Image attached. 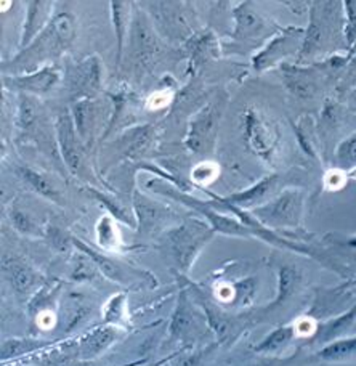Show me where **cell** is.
<instances>
[{"label":"cell","mask_w":356,"mask_h":366,"mask_svg":"<svg viewBox=\"0 0 356 366\" xmlns=\"http://www.w3.org/2000/svg\"><path fill=\"white\" fill-rule=\"evenodd\" d=\"M76 18L69 11L56 13L41 36L28 47L19 50L10 61H4V76L28 74L60 58L76 39Z\"/></svg>","instance_id":"cell-1"},{"label":"cell","mask_w":356,"mask_h":366,"mask_svg":"<svg viewBox=\"0 0 356 366\" xmlns=\"http://www.w3.org/2000/svg\"><path fill=\"white\" fill-rule=\"evenodd\" d=\"M215 232L205 220L193 217L185 219L180 225L172 227L164 234L167 254L176 265V274L188 277L207 244L215 237Z\"/></svg>","instance_id":"cell-2"},{"label":"cell","mask_w":356,"mask_h":366,"mask_svg":"<svg viewBox=\"0 0 356 366\" xmlns=\"http://www.w3.org/2000/svg\"><path fill=\"white\" fill-rule=\"evenodd\" d=\"M307 193L300 187H289L267 204L252 209L250 215L263 228L289 239V234L300 230L305 217Z\"/></svg>","instance_id":"cell-3"},{"label":"cell","mask_w":356,"mask_h":366,"mask_svg":"<svg viewBox=\"0 0 356 366\" xmlns=\"http://www.w3.org/2000/svg\"><path fill=\"white\" fill-rule=\"evenodd\" d=\"M146 187L153 189L154 193L167 196L178 201L180 204L190 207L191 211L198 212L203 220L210 225V228L218 234H225V237H235V238H255L254 232L249 227H245L241 220L236 217H230V215L223 214L220 202L217 199L213 201H204L198 199L194 196L181 192L180 188L171 185L166 179H154L146 183Z\"/></svg>","instance_id":"cell-4"},{"label":"cell","mask_w":356,"mask_h":366,"mask_svg":"<svg viewBox=\"0 0 356 366\" xmlns=\"http://www.w3.org/2000/svg\"><path fill=\"white\" fill-rule=\"evenodd\" d=\"M178 277V274H177ZM180 285L185 286L194 302L203 310L205 322L209 325V330L217 337V345L222 344H235L236 339L243 335V331L249 326V320L245 317L231 315L222 305L217 304V300L207 296L199 286L193 285L188 277H178Z\"/></svg>","instance_id":"cell-5"},{"label":"cell","mask_w":356,"mask_h":366,"mask_svg":"<svg viewBox=\"0 0 356 366\" xmlns=\"http://www.w3.org/2000/svg\"><path fill=\"white\" fill-rule=\"evenodd\" d=\"M241 119L245 148L260 161L271 164L275 161L278 148H280V127L276 126V122L267 119V116L254 107L245 108Z\"/></svg>","instance_id":"cell-6"},{"label":"cell","mask_w":356,"mask_h":366,"mask_svg":"<svg viewBox=\"0 0 356 366\" xmlns=\"http://www.w3.org/2000/svg\"><path fill=\"white\" fill-rule=\"evenodd\" d=\"M294 183H300V175L295 174V171L289 172H273L258 180L254 185L243 189V192H236L225 196H217L225 204L243 209V211H252V209L260 207L267 204L275 196L280 194L289 187H294Z\"/></svg>","instance_id":"cell-7"},{"label":"cell","mask_w":356,"mask_h":366,"mask_svg":"<svg viewBox=\"0 0 356 366\" xmlns=\"http://www.w3.org/2000/svg\"><path fill=\"white\" fill-rule=\"evenodd\" d=\"M205 330H209V325L205 322L203 310L194 302L186 287L180 285L176 309L169 322V341L190 345L204 336Z\"/></svg>","instance_id":"cell-8"},{"label":"cell","mask_w":356,"mask_h":366,"mask_svg":"<svg viewBox=\"0 0 356 366\" xmlns=\"http://www.w3.org/2000/svg\"><path fill=\"white\" fill-rule=\"evenodd\" d=\"M308 9L310 21L305 28V39L297 60L307 61L318 56L327 47L334 37L335 19V4L331 2H312Z\"/></svg>","instance_id":"cell-9"},{"label":"cell","mask_w":356,"mask_h":366,"mask_svg":"<svg viewBox=\"0 0 356 366\" xmlns=\"http://www.w3.org/2000/svg\"><path fill=\"white\" fill-rule=\"evenodd\" d=\"M233 16H235V29L231 34V45H244L248 49L254 45L257 47L265 41L268 42L281 29L275 21H270L268 18L257 13L249 2L235 6Z\"/></svg>","instance_id":"cell-10"},{"label":"cell","mask_w":356,"mask_h":366,"mask_svg":"<svg viewBox=\"0 0 356 366\" xmlns=\"http://www.w3.org/2000/svg\"><path fill=\"white\" fill-rule=\"evenodd\" d=\"M303 39H305V28H281L263 47L252 56V68L257 73L278 66L288 58H297L302 50Z\"/></svg>","instance_id":"cell-11"},{"label":"cell","mask_w":356,"mask_h":366,"mask_svg":"<svg viewBox=\"0 0 356 366\" xmlns=\"http://www.w3.org/2000/svg\"><path fill=\"white\" fill-rule=\"evenodd\" d=\"M220 116H222V109L215 103L205 104L193 116V119L188 124L185 139V145L190 152L196 154H207L212 152L218 134Z\"/></svg>","instance_id":"cell-12"},{"label":"cell","mask_w":356,"mask_h":366,"mask_svg":"<svg viewBox=\"0 0 356 366\" xmlns=\"http://www.w3.org/2000/svg\"><path fill=\"white\" fill-rule=\"evenodd\" d=\"M66 87L77 100L95 98L103 89V64L96 55L76 63L66 69Z\"/></svg>","instance_id":"cell-13"},{"label":"cell","mask_w":356,"mask_h":366,"mask_svg":"<svg viewBox=\"0 0 356 366\" xmlns=\"http://www.w3.org/2000/svg\"><path fill=\"white\" fill-rule=\"evenodd\" d=\"M61 77L60 69L55 64H49L28 74L2 76V82L5 89L18 92L19 95L41 97L50 94L60 84Z\"/></svg>","instance_id":"cell-14"},{"label":"cell","mask_w":356,"mask_h":366,"mask_svg":"<svg viewBox=\"0 0 356 366\" xmlns=\"http://www.w3.org/2000/svg\"><path fill=\"white\" fill-rule=\"evenodd\" d=\"M2 272L5 280L19 297L34 296L44 287V277L34 267L21 257L5 256L2 262Z\"/></svg>","instance_id":"cell-15"},{"label":"cell","mask_w":356,"mask_h":366,"mask_svg":"<svg viewBox=\"0 0 356 366\" xmlns=\"http://www.w3.org/2000/svg\"><path fill=\"white\" fill-rule=\"evenodd\" d=\"M55 130L58 147H60V153L64 164L69 169V172H73L76 175V172H79L83 162V142L81 140L79 134H77L69 109L63 111V113L56 116Z\"/></svg>","instance_id":"cell-16"},{"label":"cell","mask_w":356,"mask_h":366,"mask_svg":"<svg viewBox=\"0 0 356 366\" xmlns=\"http://www.w3.org/2000/svg\"><path fill=\"white\" fill-rule=\"evenodd\" d=\"M124 330L116 328L111 325H100L95 328L88 330L86 335H82L76 342L77 358L81 360H95V358L101 357L105 352H108L113 345L122 337Z\"/></svg>","instance_id":"cell-17"},{"label":"cell","mask_w":356,"mask_h":366,"mask_svg":"<svg viewBox=\"0 0 356 366\" xmlns=\"http://www.w3.org/2000/svg\"><path fill=\"white\" fill-rule=\"evenodd\" d=\"M54 5L55 2H51V0H32V2L26 4L18 51L28 47L49 28L51 19H54Z\"/></svg>","instance_id":"cell-18"},{"label":"cell","mask_w":356,"mask_h":366,"mask_svg":"<svg viewBox=\"0 0 356 366\" xmlns=\"http://www.w3.org/2000/svg\"><path fill=\"white\" fill-rule=\"evenodd\" d=\"M356 325V300L339 315H334L325 322L318 323L315 335L308 339L310 345H326L329 342L337 341V339L350 336Z\"/></svg>","instance_id":"cell-19"},{"label":"cell","mask_w":356,"mask_h":366,"mask_svg":"<svg viewBox=\"0 0 356 366\" xmlns=\"http://www.w3.org/2000/svg\"><path fill=\"white\" fill-rule=\"evenodd\" d=\"M71 244H73L77 251L86 254V256L92 259L96 270H98L103 277L114 281V283L118 285L128 283V280H131V273H128L127 267L122 265L119 260L106 256V254H103L101 251H95L93 247H90L79 238H71Z\"/></svg>","instance_id":"cell-20"},{"label":"cell","mask_w":356,"mask_h":366,"mask_svg":"<svg viewBox=\"0 0 356 366\" xmlns=\"http://www.w3.org/2000/svg\"><path fill=\"white\" fill-rule=\"evenodd\" d=\"M276 277H278V286H276V296L271 300L268 307H265L263 312H273L280 309L284 304H288L293 299L294 294L299 290L302 283V273L295 265H290L286 262L276 264Z\"/></svg>","instance_id":"cell-21"},{"label":"cell","mask_w":356,"mask_h":366,"mask_svg":"<svg viewBox=\"0 0 356 366\" xmlns=\"http://www.w3.org/2000/svg\"><path fill=\"white\" fill-rule=\"evenodd\" d=\"M133 211L141 233H151L166 217V207L140 193L138 189L133 193Z\"/></svg>","instance_id":"cell-22"},{"label":"cell","mask_w":356,"mask_h":366,"mask_svg":"<svg viewBox=\"0 0 356 366\" xmlns=\"http://www.w3.org/2000/svg\"><path fill=\"white\" fill-rule=\"evenodd\" d=\"M299 337L295 325H281L270 331L260 342L255 344L252 350L262 357H280L295 339Z\"/></svg>","instance_id":"cell-23"},{"label":"cell","mask_w":356,"mask_h":366,"mask_svg":"<svg viewBox=\"0 0 356 366\" xmlns=\"http://www.w3.org/2000/svg\"><path fill=\"white\" fill-rule=\"evenodd\" d=\"M109 10H111V21L116 39V60H118L119 66L122 61V54H124L126 49V39L128 34V29H131V24L133 23L132 4L121 2V0H113V2H109Z\"/></svg>","instance_id":"cell-24"},{"label":"cell","mask_w":356,"mask_h":366,"mask_svg":"<svg viewBox=\"0 0 356 366\" xmlns=\"http://www.w3.org/2000/svg\"><path fill=\"white\" fill-rule=\"evenodd\" d=\"M315 360L329 365H348L356 362V335L337 339L322 345L313 355Z\"/></svg>","instance_id":"cell-25"},{"label":"cell","mask_w":356,"mask_h":366,"mask_svg":"<svg viewBox=\"0 0 356 366\" xmlns=\"http://www.w3.org/2000/svg\"><path fill=\"white\" fill-rule=\"evenodd\" d=\"M18 175L36 194L51 202H56V204H63V193L44 172L29 166H21L18 169Z\"/></svg>","instance_id":"cell-26"},{"label":"cell","mask_w":356,"mask_h":366,"mask_svg":"<svg viewBox=\"0 0 356 366\" xmlns=\"http://www.w3.org/2000/svg\"><path fill=\"white\" fill-rule=\"evenodd\" d=\"M96 244L105 252H124L126 244L121 238L118 222L111 214L101 215L95 225Z\"/></svg>","instance_id":"cell-27"},{"label":"cell","mask_w":356,"mask_h":366,"mask_svg":"<svg viewBox=\"0 0 356 366\" xmlns=\"http://www.w3.org/2000/svg\"><path fill=\"white\" fill-rule=\"evenodd\" d=\"M96 103L95 98H86V100H76L71 104L69 113L73 116L74 126L82 142H87L96 126Z\"/></svg>","instance_id":"cell-28"},{"label":"cell","mask_w":356,"mask_h":366,"mask_svg":"<svg viewBox=\"0 0 356 366\" xmlns=\"http://www.w3.org/2000/svg\"><path fill=\"white\" fill-rule=\"evenodd\" d=\"M6 215H9L11 227L15 228L18 233L24 234V237L37 238L44 234L41 222H39V219L29 211L28 207L21 206V202L19 201L11 202L9 211H6Z\"/></svg>","instance_id":"cell-29"},{"label":"cell","mask_w":356,"mask_h":366,"mask_svg":"<svg viewBox=\"0 0 356 366\" xmlns=\"http://www.w3.org/2000/svg\"><path fill=\"white\" fill-rule=\"evenodd\" d=\"M51 344L54 342L34 337H6L2 341V362L5 363L6 360H15V358L31 355L34 352H41L50 347Z\"/></svg>","instance_id":"cell-30"},{"label":"cell","mask_w":356,"mask_h":366,"mask_svg":"<svg viewBox=\"0 0 356 366\" xmlns=\"http://www.w3.org/2000/svg\"><path fill=\"white\" fill-rule=\"evenodd\" d=\"M128 296L127 292H118L108 299L103 307V323L116 326V328L127 330L131 328V320H128Z\"/></svg>","instance_id":"cell-31"},{"label":"cell","mask_w":356,"mask_h":366,"mask_svg":"<svg viewBox=\"0 0 356 366\" xmlns=\"http://www.w3.org/2000/svg\"><path fill=\"white\" fill-rule=\"evenodd\" d=\"M335 159H337L342 171H356V132L340 143L335 152Z\"/></svg>","instance_id":"cell-32"},{"label":"cell","mask_w":356,"mask_h":366,"mask_svg":"<svg viewBox=\"0 0 356 366\" xmlns=\"http://www.w3.org/2000/svg\"><path fill=\"white\" fill-rule=\"evenodd\" d=\"M344 10V39L350 54L356 51V0H347L342 4Z\"/></svg>","instance_id":"cell-33"},{"label":"cell","mask_w":356,"mask_h":366,"mask_svg":"<svg viewBox=\"0 0 356 366\" xmlns=\"http://www.w3.org/2000/svg\"><path fill=\"white\" fill-rule=\"evenodd\" d=\"M36 121V104L29 95H19L18 104V126L21 129H29Z\"/></svg>","instance_id":"cell-34"},{"label":"cell","mask_w":356,"mask_h":366,"mask_svg":"<svg viewBox=\"0 0 356 366\" xmlns=\"http://www.w3.org/2000/svg\"><path fill=\"white\" fill-rule=\"evenodd\" d=\"M218 175V167L212 162H200L196 167L191 171V179L194 185H200L205 187L212 183L213 180L217 179Z\"/></svg>","instance_id":"cell-35"},{"label":"cell","mask_w":356,"mask_h":366,"mask_svg":"<svg viewBox=\"0 0 356 366\" xmlns=\"http://www.w3.org/2000/svg\"><path fill=\"white\" fill-rule=\"evenodd\" d=\"M71 305L66 309V331H73L77 325H79L82 320L87 318V313H90V309H87L86 305H82L81 302H76V300H69Z\"/></svg>","instance_id":"cell-36"},{"label":"cell","mask_w":356,"mask_h":366,"mask_svg":"<svg viewBox=\"0 0 356 366\" xmlns=\"http://www.w3.org/2000/svg\"><path fill=\"white\" fill-rule=\"evenodd\" d=\"M347 183V172L345 171H329L326 174L325 179V185L327 189H340L342 187H345Z\"/></svg>","instance_id":"cell-37"},{"label":"cell","mask_w":356,"mask_h":366,"mask_svg":"<svg viewBox=\"0 0 356 366\" xmlns=\"http://www.w3.org/2000/svg\"><path fill=\"white\" fill-rule=\"evenodd\" d=\"M213 349V345L207 347L205 350H199V352H193V354H188L186 357H181L180 360H177L176 365L172 366H200L203 363V358L209 354V352Z\"/></svg>","instance_id":"cell-38"},{"label":"cell","mask_w":356,"mask_h":366,"mask_svg":"<svg viewBox=\"0 0 356 366\" xmlns=\"http://www.w3.org/2000/svg\"><path fill=\"white\" fill-rule=\"evenodd\" d=\"M325 241H329V243H332V244L348 247V249L356 251V234H347V237H342V238H334V234H327Z\"/></svg>","instance_id":"cell-39"},{"label":"cell","mask_w":356,"mask_h":366,"mask_svg":"<svg viewBox=\"0 0 356 366\" xmlns=\"http://www.w3.org/2000/svg\"><path fill=\"white\" fill-rule=\"evenodd\" d=\"M293 360H294V357L284 358V360H281V358H278V357H267V358H265V360H260V362H257V363H252L249 366H284V365H288V363H290Z\"/></svg>","instance_id":"cell-40"},{"label":"cell","mask_w":356,"mask_h":366,"mask_svg":"<svg viewBox=\"0 0 356 366\" xmlns=\"http://www.w3.org/2000/svg\"><path fill=\"white\" fill-rule=\"evenodd\" d=\"M355 286H356V274H353V277H350L347 281H344V283H342L337 287H339V290H342V291H348V290H352V287H355Z\"/></svg>","instance_id":"cell-41"}]
</instances>
